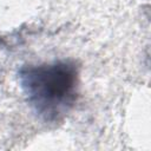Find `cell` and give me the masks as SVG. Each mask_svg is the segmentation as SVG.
Listing matches in <instances>:
<instances>
[{
    "mask_svg": "<svg viewBox=\"0 0 151 151\" xmlns=\"http://www.w3.org/2000/svg\"><path fill=\"white\" fill-rule=\"evenodd\" d=\"M19 80L29 106L46 123L61 120L77 101L79 70L72 60L22 66Z\"/></svg>",
    "mask_w": 151,
    "mask_h": 151,
    "instance_id": "1",
    "label": "cell"
}]
</instances>
